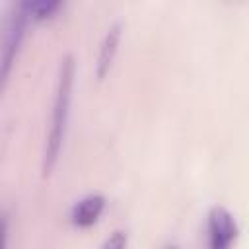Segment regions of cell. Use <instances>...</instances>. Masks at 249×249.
Listing matches in <instances>:
<instances>
[{
    "mask_svg": "<svg viewBox=\"0 0 249 249\" xmlns=\"http://www.w3.org/2000/svg\"><path fill=\"white\" fill-rule=\"evenodd\" d=\"M72 84H74V58L68 54L60 62V74H58L56 95H54V105H53V121H51V130H49L47 146H45V161H43L45 173H51V169L54 167L58 160V152L64 140L68 113H70Z\"/></svg>",
    "mask_w": 249,
    "mask_h": 249,
    "instance_id": "cell-1",
    "label": "cell"
},
{
    "mask_svg": "<svg viewBox=\"0 0 249 249\" xmlns=\"http://www.w3.org/2000/svg\"><path fill=\"white\" fill-rule=\"evenodd\" d=\"M235 235L237 226L230 210L214 206L208 214V249H231Z\"/></svg>",
    "mask_w": 249,
    "mask_h": 249,
    "instance_id": "cell-2",
    "label": "cell"
},
{
    "mask_svg": "<svg viewBox=\"0 0 249 249\" xmlns=\"http://www.w3.org/2000/svg\"><path fill=\"white\" fill-rule=\"evenodd\" d=\"M25 18H27V14L19 6L18 8V16L14 14L12 19H10L8 33H6V39H4V47H2V53H0V89H2L4 82L8 80L12 62H14L16 54H18V47H19L21 37H23V21H25Z\"/></svg>",
    "mask_w": 249,
    "mask_h": 249,
    "instance_id": "cell-3",
    "label": "cell"
},
{
    "mask_svg": "<svg viewBox=\"0 0 249 249\" xmlns=\"http://www.w3.org/2000/svg\"><path fill=\"white\" fill-rule=\"evenodd\" d=\"M103 208H105V198L101 195H88L72 206L70 222L78 228H89L99 220Z\"/></svg>",
    "mask_w": 249,
    "mask_h": 249,
    "instance_id": "cell-4",
    "label": "cell"
},
{
    "mask_svg": "<svg viewBox=\"0 0 249 249\" xmlns=\"http://www.w3.org/2000/svg\"><path fill=\"white\" fill-rule=\"evenodd\" d=\"M121 29L123 25L121 23H113L103 41H101V47H99V56H97V64H95V76L97 80H103L107 76V72L111 70V64L115 60V54H117V49H119V41H121Z\"/></svg>",
    "mask_w": 249,
    "mask_h": 249,
    "instance_id": "cell-5",
    "label": "cell"
},
{
    "mask_svg": "<svg viewBox=\"0 0 249 249\" xmlns=\"http://www.w3.org/2000/svg\"><path fill=\"white\" fill-rule=\"evenodd\" d=\"M23 12L27 16H33L37 19H43V18H49L53 12H56L60 8V2H51V0H39V2H25L21 4Z\"/></svg>",
    "mask_w": 249,
    "mask_h": 249,
    "instance_id": "cell-6",
    "label": "cell"
},
{
    "mask_svg": "<svg viewBox=\"0 0 249 249\" xmlns=\"http://www.w3.org/2000/svg\"><path fill=\"white\" fill-rule=\"evenodd\" d=\"M124 247H126V233L121 231V230H117V231H113L103 241V245L99 249H124Z\"/></svg>",
    "mask_w": 249,
    "mask_h": 249,
    "instance_id": "cell-7",
    "label": "cell"
},
{
    "mask_svg": "<svg viewBox=\"0 0 249 249\" xmlns=\"http://www.w3.org/2000/svg\"><path fill=\"white\" fill-rule=\"evenodd\" d=\"M8 243V218L6 214L0 216V249H6Z\"/></svg>",
    "mask_w": 249,
    "mask_h": 249,
    "instance_id": "cell-8",
    "label": "cell"
},
{
    "mask_svg": "<svg viewBox=\"0 0 249 249\" xmlns=\"http://www.w3.org/2000/svg\"><path fill=\"white\" fill-rule=\"evenodd\" d=\"M167 249H175V247H167Z\"/></svg>",
    "mask_w": 249,
    "mask_h": 249,
    "instance_id": "cell-9",
    "label": "cell"
}]
</instances>
